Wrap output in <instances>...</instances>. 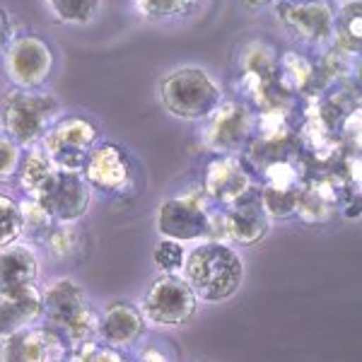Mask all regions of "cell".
<instances>
[{"label":"cell","instance_id":"obj_1","mask_svg":"<svg viewBox=\"0 0 362 362\" xmlns=\"http://www.w3.org/2000/svg\"><path fill=\"white\" fill-rule=\"evenodd\" d=\"M184 280L194 290L196 300L218 305L237 295L244 283V261L235 247L225 242L198 244L186 254Z\"/></svg>","mask_w":362,"mask_h":362},{"label":"cell","instance_id":"obj_2","mask_svg":"<svg viewBox=\"0 0 362 362\" xmlns=\"http://www.w3.org/2000/svg\"><path fill=\"white\" fill-rule=\"evenodd\" d=\"M42 319L68 343L70 353L97 341L99 317L90 307L83 285L73 278H56L42 293Z\"/></svg>","mask_w":362,"mask_h":362},{"label":"cell","instance_id":"obj_3","mask_svg":"<svg viewBox=\"0 0 362 362\" xmlns=\"http://www.w3.org/2000/svg\"><path fill=\"white\" fill-rule=\"evenodd\" d=\"M58 119V99L42 90H10L0 102L3 133L22 150L37 148L44 133Z\"/></svg>","mask_w":362,"mask_h":362},{"label":"cell","instance_id":"obj_4","mask_svg":"<svg viewBox=\"0 0 362 362\" xmlns=\"http://www.w3.org/2000/svg\"><path fill=\"white\" fill-rule=\"evenodd\" d=\"M160 102L172 116L184 121H203L223 102V87L208 70L186 66L160 80Z\"/></svg>","mask_w":362,"mask_h":362},{"label":"cell","instance_id":"obj_5","mask_svg":"<svg viewBox=\"0 0 362 362\" xmlns=\"http://www.w3.org/2000/svg\"><path fill=\"white\" fill-rule=\"evenodd\" d=\"M256 109L242 99H223L203 119L201 140L213 155H239L254 136Z\"/></svg>","mask_w":362,"mask_h":362},{"label":"cell","instance_id":"obj_6","mask_svg":"<svg viewBox=\"0 0 362 362\" xmlns=\"http://www.w3.org/2000/svg\"><path fill=\"white\" fill-rule=\"evenodd\" d=\"M99 143V128L85 116L56 119L44 133L39 148L51 160V165L63 172H83L87 155Z\"/></svg>","mask_w":362,"mask_h":362},{"label":"cell","instance_id":"obj_7","mask_svg":"<svg viewBox=\"0 0 362 362\" xmlns=\"http://www.w3.org/2000/svg\"><path fill=\"white\" fill-rule=\"evenodd\" d=\"M32 201L44 208L54 225H75L92 206V189L87 186L83 172L54 169V174L44 181Z\"/></svg>","mask_w":362,"mask_h":362},{"label":"cell","instance_id":"obj_8","mask_svg":"<svg viewBox=\"0 0 362 362\" xmlns=\"http://www.w3.org/2000/svg\"><path fill=\"white\" fill-rule=\"evenodd\" d=\"M56 56L46 39L37 34H22L10 39L3 51V70L17 90H39L49 83Z\"/></svg>","mask_w":362,"mask_h":362},{"label":"cell","instance_id":"obj_9","mask_svg":"<svg viewBox=\"0 0 362 362\" xmlns=\"http://www.w3.org/2000/svg\"><path fill=\"white\" fill-rule=\"evenodd\" d=\"M198 300L181 273H162L143 297V317L157 326H184L196 314Z\"/></svg>","mask_w":362,"mask_h":362},{"label":"cell","instance_id":"obj_10","mask_svg":"<svg viewBox=\"0 0 362 362\" xmlns=\"http://www.w3.org/2000/svg\"><path fill=\"white\" fill-rule=\"evenodd\" d=\"M210 220L208 198L203 191H186L181 196H172L157 208V232L162 239L174 242H196L206 239Z\"/></svg>","mask_w":362,"mask_h":362},{"label":"cell","instance_id":"obj_11","mask_svg":"<svg viewBox=\"0 0 362 362\" xmlns=\"http://www.w3.org/2000/svg\"><path fill=\"white\" fill-rule=\"evenodd\" d=\"M276 15L280 25L300 42L314 46H331L334 42L336 13L329 0H302V3L278 0Z\"/></svg>","mask_w":362,"mask_h":362},{"label":"cell","instance_id":"obj_12","mask_svg":"<svg viewBox=\"0 0 362 362\" xmlns=\"http://www.w3.org/2000/svg\"><path fill=\"white\" fill-rule=\"evenodd\" d=\"M68 355V343L46 324L0 338V362H63Z\"/></svg>","mask_w":362,"mask_h":362},{"label":"cell","instance_id":"obj_13","mask_svg":"<svg viewBox=\"0 0 362 362\" xmlns=\"http://www.w3.org/2000/svg\"><path fill=\"white\" fill-rule=\"evenodd\" d=\"M83 177L90 189L119 196L133 186V165L121 145L97 143L87 155Z\"/></svg>","mask_w":362,"mask_h":362},{"label":"cell","instance_id":"obj_14","mask_svg":"<svg viewBox=\"0 0 362 362\" xmlns=\"http://www.w3.org/2000/svg\"><path fill=\"white\" fill-rule=\"evenodd\" d=\"M251 186H254V177L237 155H213L203 169L201 191L208 201L220 208L232 206Z\"/></svg>","mask_w":362,"mask_h":362},{"label":"cell","instance_id":"obj_15","mask_svg":"<svg viewBox=\"0 0 362 362\" xmlns=\"http://www.w3.org/2000/svg\"><path fill=\"white\" fill-rule=\"evenodd\" d=\"M227 239L239 244V247H254V244L264 242L268 230H271V218L266 215L261 206L259 186H251L244 191L232 206L223 208Z\"/></svg>","mask_w":362,"mask_h":362},{"label":"cell","instance_id":"obj_16","mask_svg":"<svg viewBox=\"0 0 362 362\" xmlns=\"http://www.w3.org/2000/svg\"><path fill=\"white\" fill-rule=\"evenodd\" d=\"M145 334L143 312L131 302H112L97 324V341L109 348H128Z\"/></svg>","mask_w":362,"mask_h":362},{"label":"cell","instance_id":"obj_17","mask_svg":"<svg viewBox=\"0 0 362 362\" xmlns=\"http://www.w3.org/2000/svg\"><path fill=\"white\" fill-rule=\"evenodd\" d=\"M39 261L29 244H8L0 249V295H13L37 285Z\"/></svg>","mask_w":362,"mask_h":362},{"label":"cell","instance_id":"obj_18","mask_svg":"<svg viewBox=\"0 0 362 362\" xmlns=\"http://www.w3.org/2000/svg\"><path fill=\"white\" fill-rule=\"evenodd\" d=\"M278 83L293 95L321 97V92L329 90L319 73V66L300 51H285L278 58Z\"/></svg>","mask_w":362,"mask_h":362},{"label":"cell","instance_id":"obj_19","mask_svg":"<svg viewBox=\"0 0 362 362\" xmlns=\"http://www.w3.org/2000/svg\"><path fill=\"white\" fill-rule=\"evenodd\" d=\"M42 319V290L29 285L13 295H0V338L34 326Z\"/></svg>","mask_w":362,"mask_h":362},{"label":"cell","instance_id":"obj_20","mask_svg":"<svg viewBox=\"0 0 362 362\" xmlns=\"http://www.w3.org/2000/svg\"><path fill=\"white\" fill-rule=\"evenodd\" d=\"M278 51L268 42H249L242 46L237 56L239 83H261V80L278 78Z\"/></svg>","mask_w":362,"mask_h":362},{"label":"cell","instance_id":"obj_21","mask_svg":"<svg viewBox=\"0 0 362 362\" xmlns=\"http://www.w3.org/2000/svg\"><path fill=\"white\" fill-rule=\"evenodd\" d=\"M360 8H362L360 0H348L334 20V42H331V46L346 51L350 56H358L360 44H362V32H360L362 10Z\"/></svg>","mask_w":362,"mask_h":362},{"label":"cell","instance_id":"obj_22","mask_svg":"<svg viewBox=\"0 0 362 362\" xmlns=\"http://www.w3.org/2000/svg\"><path fill=\"white\" fill-rule=\"evenodd\" d=\"M54 165L51 160L44 155V150L39 148H29L27 155H22V165L17 169V184H20V191L27 198H34L39 189L44 186V181L54 174Z\"/></svg>","mask_w":362,"mask_h":362},{"label":"cell","instance_id":"obj_23","mask_svg":"<svg viewBox=\"0 0 362 362\" xmlns=\"http://www.w3.org/2000/svg\"><path fill=\"white\" fill-rule=\"evenodd\" d=\"M302 186L305 184H290V186L261 184L259 196H261V206H264L268 218L271 220L293 218L297 210V201H300V194H302Z\"/></svg>","mask_w":362,"mask_h":362},{"label":"cell","instance_id":"obj_24","mask_svg":"<svg viewBox=\"0 0 362 362\" xmlns=\"http://www.w3.org/2000/svg\"><path fill=\"white\" fill-rule=\"evenodd\" d=\"M44 5L63 25L83 27L97 17L102 0H44Z\"/></svg>","mask_w":362,"mask_h":362},{"label":"cell","instance_id":"obj_25","mask_svg":"<svg viewBox=\"0 0 362 362\" xmlns=\"http://www.w3.org/2000/svg\"><path fill=\"white\" fill-rule=\"evenodd\" d=\"M201 0H133L138 15L145 20H179L191 15Z\"/></svg>","mask_w":362,"mask_h":362},{"label":"cell","instance_id":"obj_26","mask_svg":"<svg viewBox=\"0 0 362 362\" xmlns=\"http://www.w3.org/2000/svg\"><path fill=\"white\" fill-rule=\"evenodd\" d=\"M22 237V210L13 196L0 194V249Z\"/></svg>","mask_w":362,"mask_h":362},{"label":"cell","instance_id":"obj_27","mask_svg":"<svg viewBox=\"0 0 362 362\" xmlns=\"http://www.w3.org/2000/svg\"><path fill=\"white\" fill-rule=\"evenodd\" d=\"M20 210H22V235L46 239V235L51 232L54 223H51V218L44 213V208L39 206L37 201L27 198V201L20 203Z\"/></svg>","mask_w":362,"mask_h":362},{"label":"cell","instance_id":"obj_28","mask_svg":"<svg viewBox=\"0 0 362 362\" xmlns=\"http://www.w3.org/2000/svg\"><path fill=\"white\" fill-rule=\"evenodd\" d=\"M153 261L162 273H181L186 261V249L174 239H160L153 249Z\"/></svg>","mask_w":362,"mask_h":362},{"label":"cell","instance_id":"obj_29","mask_svg":"<svg viewBox=\"0 0 362 362\" xmlns=\"http://www.w3.org/2000/svg\"><path fill=\"white\" fill-rule=\"evenodd\" d=\"M46 244H49L51 254L58 256V259H68L80 249V239L78 232L73 230V225H54L49 235H46Z\"/></svg>","mask_w":362,"mask_h":362},{"label":"cell","instance_id":"obj_30","mask_svg":"<svg viewBox=\"0 0 362 362\" xmlns=\"http://www.w3.org/2000/svg\"><path fill=\"white\" fill-rule=\"evenodd\" d=\"M22 153H25V150H22L13 138L0 133V184L17 177V169L22 165Z\"/></svg>","mask_w":362,"mask_h":362},{"label":"cell","instance_id":"obj_31","mask_svg":"<svg viewBox=\"0 0 362 362\" xmlns=\"http://www.w3.org/2000/svg\"><path fill=\"white\" fill-rule=\"evenodd\" d=\"M70 355H73V362H126L119 355V350L104 346V343H99V341L87 343V346L78 348Z\"/></svg>","mask_w":362,"mask_h":362},{"label":"cell","instance_id":"obj_32","mask_svg":"<svg viewBox=\"0 0 362 362\" xmlns=\"http://www.w3.org/2000/svg\"><path fill=\"white\" fill-rule=\"evenodd\" d=\"M13 39V27H10V17L5 10H0V51H5V46Z\"/></svg>","mask_w":362,"mask_h":362},{"label":"cell","instance_id":"obj_33","mask_svg":"<svg viewBox=\"0 0 362 362\" xmlns=\"http://www.w3.org/2000/svg\"><path fill=\"white\" fill-rule=\"evenodd\" d=\"M242 3L247 5L249 10H261V8H266V5L276 3V0H242Z\"/></svg>","mask_w":362,"mask_h":362},{"label":"cell","instance_id":"obj_34","mask_svg":"<svg viewBox=\"0 0 362 362\" xmlns=\"http://www.w3.org/2000/svg\"><path fill=\"white\" fill-rule=\"evenodd\" d=\"M293 3H302V0H293Z\"/></svg>","mask_w":362,"mask_h":362},{"label":"cell","instance_id":"obj_35","mask_svg":"<svg viewBox=\"0 0 362 362\" xmlns=\"http://www.w3.org/2000/svg\"><path fill=\"white\" fill-rule=\"evenodd\" d=\"M140 362H148V360H140Z\"/></svg>","mask_w":362,"mask_h":362}]
</instances>
